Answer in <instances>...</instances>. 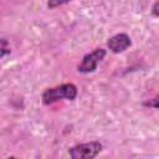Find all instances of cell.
<instances>
[{
    "mask_svg": "<svg viewBox=\"0 0 159 159\" xmlns=\"http://www.w3.org/2000/svg\"><path fill=\"white\" fill-rule=\"evenodd\" d=\"M143 106L144 107H148V108H154V109H159V94L143 102Z\"/></svg>",
    "mask_w": 159,
    "mask_h": 159,
    "instance_id": "obj_5",
    "label": "cell"
},
{
    "mask_svg": "<svg viewBox=\"0 0 159 159\" xmlns=\"http://www.w3.org/2000/svg\"><path fill=\"white\" fill-rule=\"evenodd\" d=\"M77 87L73 83H62L60 86L56 87H51V88H46L41 96L42 103L48 106L52 104L57 101L61 99H68V101H73L77 97Z\"/></svg>",
    "mask_w": 159,
    "mask_h": 159,
    "instance_id": "obj_1",
    "label": "cell"
},
{
    "mask_svg": "<svg viewBox=\"0 0 159 159\" xmlns=\"http://www.w3.org/2000/svg\"><path fill=\"white\" fill-rule=\"evenodd\" d=\"M106 56V50L102 47H98L96 50H93L92 52L87 53L82 61L80 62V65L77 66V71L81 73H89V72H94L97 70L98 63L104 58Z\"/></svg>",
    "mask_w": 159,
    "mask_h": 159,
    "instance_id": "obj_3",
    "label": "cell"
},
{
    "mask_svg": "<svg viewBox=\"0 0 159 159\" xmlns=\"http://www.w3.org/2000/svg\"><path fill=\"white\" fill-rule=\"evenodd\" d=\"M152 14L157 17H159V0L157 2H154V5L152 6Z\"/></svg>",
    "mask_w": 159,
    "mask_h": 159,
    "instance_id": "obj_8",
    "label": "cell"
},
{
    "mask_svg": "<svg viewBox=\"0 0 159 159\" xmlns=\"http://www.w3.org/2000/svg\"><path fill=\"white\" fill-rule=\"evenodd\" d=\"M102 150V144L97 140L81 143L71 147L68 149V154L72 159H93Z\"/></svg>",
    "mask_w": 159,
    "mask_h": 159,
    "instance_id": "obj_2",
    "label": "cell"
},
{
    "mask_svg": "<svg viewBox=\"0 0 159 159\" xmlns=\"http://www.w3.org/2000/svg\"><path fill=\"white\" fill-rule=\"evenodd\" d=\"M71 0H48L47 1V7L48 9H56L61 5H65L67 2H70Z\"/></svg>",
    "mask_w": 159,
    "mask_h": 159,
    "instance_id": "obj_6",
    "label": "cell"
},
{
    "mask_svg": "<svg viewBox=\"0 0 159 159\" xmlns=\"http://www.w3.org/2000/svg\"><path fill=\"white\" fill-rule=\"evenodd\" d=\"M130 45H132V41L127 34H117V35L109 37L107 41V47L113 53H120V52L125 51Z\"/></svg>",
    "mask_w": 159,
    "mask_h": 159,
    "instance_id": "obj_4",
    "label": "cell"
},
{
    "mask_svg": "<svg viewBox=\"0 0 159 159\" xmlns=\"http://www.w3.org/2000/svg\"><path fill=\"white\" fill-rule=\"evenodd\" d=\"M0 50H1V51H0V57H4L5 55H7V53L11 52L10 46L7 45V41H6L5 39H1V48H0Z\"/></svg>",
    "mask_w": 159,
    "mask_h": 159,
    "instance_id": "obj_7",
    "label": "cell"
}]
</instances>
